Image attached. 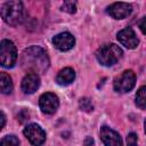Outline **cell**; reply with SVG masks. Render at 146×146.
I'll return each instance as SVG.
<instances>
[{
	"label": "cell",
	"mask_w": 146,
	"mask_h": 146,
	"mask_svg": "<svg viewBox=\"0 0 146 146\" xmlns=\"http://www.w3.org/2000/svg\"><path fill=\"white\" fill-rule=\"evenodd\" d=\"M49 57L46 50L39 46L26 48L21 56V65L29 73H43L49 67Z\"/></svg>",
	"instance_id": "obj_1"
},
{
	"label": "cell",
	"mask_w": 146,
	"mask_h": 146,
	"mask_svg": "<svg viewBox=\"0 0 146 146\" xmlns=\"http://www.w3.org/2000/svg\"><path fill=\"white\" fill-rule=\"evenodd\" d=\"M1 17L3 21L16 26L21 24L24 19V7L21 1H7L1 6Z\"/></svg>",
	"instance_id": "obj_2"
},
{
	"label": "cell",
	"mask_w": 146,
	"mask_h": 146,
	"mask_svg": "<svg viewBox=\"0 0 146 146\" xmlns=\"http://www.w3.org/2000/svg\"><path fill=\"white\" fill-rule=\"evenodd\" d=\"M122 55H123L122 49L114 43L104 44L96 52V57L98 62L104 66H112L116 64L121 59Z\"/></svg>",
	"instance_id": "obj_3"
},
{
	"label": "cell",
	"mask_w": 146,
	"mask_h": 146,
	"mask_svg": "<svg viewBox=\"0 0 146 146\" xmlns=\"http://www.w3.org/2000/svg\"><path fill=\"white\" fill-rule=\"evenodd\" d=\"M17 59V50L13 41L2 40L0 43V63L1 66L10 68L15 65Z\"/></svg>",
	"instance_id": "obj_4"
},
{
	"label": "cell",
	"mask_w": 146,
	"mask_h": 146,
	"mask_svg": "<svg viewBox=\"0 0 146 146\" xmlns=\"http://www.w3.org/2000/svg\"><path fill=\"white\" fill-rule=\"evenodd\" d=\"M135 83H136L135 73L131 70H127L114 79L113 87L116 92L125 94V92H129L135 87Z\"/></svg>",
	"instance_id": "obj_5"
},
{
	"label": "cell",
	"mask_w": 146,
	"mask_h": 146,
	"mask_svg": "<svg viewBox=\"0 0 146 146\" xmlns=\"http://www.w3.org/2000/svg\"><path fill=\"white\" fill-rule=\"evenodd\" d=\"M24 135L33 146H41L46 141V132L36 123L29 124L24 129Z\"/></svg>",
	"instance_id": "obj_6"
},
{
	"label": "cell",
	"mask_w": 146,
	"mask_h": 146,
	"mask_svg": "<svg viewBox=\"0 0 146 146\" xmlns=\"http://www.w3.org/2000/svg\"><path fill=\"white\" fill-rule=\"evenodd\" d=\"M39 106L44 114H54L59 106V99L57 95L52 92H46L40 96Z\"/></svg>",
	"instance_id": "obj_7"
},
{
	"label": "cell",
	"mask_w": 146,
	"mask_h": 146,
	"mask_svg": "<svg viewBox=\"0 0 146 146\" xmlns=\"http://www.w3.org/2000/svg\"><path fill=\"white\" fill-rule=\"evenodd\" d=\"M132 11V6L127 2H114L107 8V14L115 19L128 17Z\"/></svg>",
	"instance_id": "obj_8"
},
{
	"label": "cell",
	"mask_w": 146,
	"mask_h": 146,
	"mask_svg": "<svg viewBox=\"0 0 146 146\" xmlns=\"http://www.w3.org/2000/svg\"><path fill=\"white\" fill-rule=\"evenodd\" d=\"M117 40L122 46H124L128 49H135L139 43V40L131 27L121 30L117 33Z\"/></svg>",
	"instance_id": "obj_9"
},
{
	"label": "cell",
	"mask_w": 146,
	"mask_h": 146,
	"mask_svg": "<svg viewBox=\"0 0 146 146\" xmlns=\"http://www.w3.org/2000/svg\"><path fill=\"white\" fill-rule=\"evenodd\" d=\"M52 43L60 51H67L73 48L75 43L74 36L68 32H62L52 38Z\"/></svg>",
	"instance_id": "obj_10"
},
{
	"label": "cell",
	"mask_w": 146,
	"mask_h": 146,
	"mask_svg": "<svg viewBox=\"0 0 146 146\" xmlns=\"http://www.w3.org/2000/svg\"><path fill=\"white\" fill-rule=\"evenodd\" d=\"M99 135H100V139L103 140L105 146H122L121 136L113 129L104 125L100 128Z\"/></svg>",
	"instance_id": "obj_11"
},
{
	"label": "cell",
	"mask_w": 146,
	"mask_h": 146,
	"mask_svg": "<svg viewBox=\"0 0 146 146\" xmlns=\"http://www.w3.org/2000/svg\"><path fill=\"white\" fill-rule=\"evenodd\" d=\"M40 86V78L35 73H29L22 80V90L24 94H33Z\"/></svg>",
	"instance_id": "obj_12"
},
{
	"label": "cell",
	"mask_w": 146,
	"mask_h": 146,
	"mask_svg": "<svg viewBox=\"0 0 146 146\" xmlns=\"http://www.w3.org/2000/svg\"><path fill=\"white\" fill-rule=\"evenodd\" d=\"M75 79V72L71 67H65L60 70L56 76V82L60 86H67L72 83Z\"/></svg>",
	"instance_id": "obj_13"
},
{
	"label": "cell",
	"mask_w": 146,
	"mask_h": 146,
	"mask_svg": "<svg viewBox=\"0 0 146 146\" xmlns=\"http://www.w3.org/2000/svg\"><path fill=\"white\" fill-rule=\"evenodd\" d=\"M0 88H1V92L5 95H8L13 91L11 78L6 72H1V74H0Z\"/></svg>",
	"instance_id": "obj_14"
},
{
	"label": "cell",
	"mask_w": 146,
	"mask_h": 146,
	"mask_svg": "<svg viewBox=\"0 0 146 146\" xmlns=\"http://www.w3.org/2000/svg\"><path fill=\"white\" fill-rule=\"evenodd\" d=\"M136 105L141 110H146V86L138 89L136 94Z\"/></svg>",
	"instance_id": "obj_15"
},
{
	"label": "cell",
	"mask_w": 146,
	"mask_h": 146,
	"mask_svg": "<svg viewBox=\"0 0 146 146\" xmlns=\"http://www.w3.org/2000/svg\"><path fill=\"white\" fill-rule=\"evenodd\" d=\"M18 145H19V140L14 135L5 136L1 139V146H18Z\"/></svg>",
	"instance_id": "obj_16"
},
{
	"label": "cell",
	"mask_w": 146,
	"mask_h": 146,
	"mask_svg": "<svg viewBox=\"0 0 146 146\" xmlns=\"http://www.w3.org/2000/svg\"><path fill=\"white\" fill-rule=\"evenodd\" d=\"M79 105H80V108L82 111H84V112H91L94 110V106H92L91 100L89 98H87V97L81 98L80 102H79Z\"/></svg>",
	"instance_id": "obj_17"
},
{
	"label": "cell",
	"mask_w": 146,
	"mask_h": 146,
	"mask_svg": "<svg viewBox=\"0 0 146 146\" xmlns=\"http://www.w3.org/2000/svg\"><path fill=\"white\" fill-rule=\"evenodd\" d=\"M62 10L68 14H74L76 11V2L75 1H64L62 5Z\"/></svg>",
	"instance_id": "obj_18"
},
{
	"label": "cell",
	"mask_w": 146,
	"mask_h": 146,
	"mask_svg": "<svg viewBox=\"0 0 146 146\" xmlns=\"http://www.w3.org/2000/svg\"><path fill=\"white\" fill-rule=\"evenodd\" d=\"M127 144H128L127 146H138L137 145V135L133 132L129 133L127 137Z\"/></svg>",
	"instance_id": "obj_19"
},
{
	"label": "cell",
	"mask_w": 146,
	"mask_h": 146,
	"mask_svg": "<svg viewBox=\"0 0 146 146\" xmlns=\"http://www.w3.org/2000/svg\"><path fill=\"white\" fill-rule=\"evenodd\" d=\"M29 112L26 111V110H22L19 113H18V120H19V122H25L26 120H29Z\"/></svg>",
	"instance_id": "obj_20"
},
{
	"label": "cell",
	"mask_w": 146,
	"mask_h": 146,
	"mask_svg": "<svg viewBox=\"0 0 146 146\" xmlns=\"http://www.w3.org/2000/svg\"><path fill=\"white\" fill-rule=\"evenodd\" d=\"M139 29H140V31L144 34H146V16L140 19V22H139Z\"/></svg>",
	"instance_id": "obj_21"
},
{
	"label": "cell",
	"mask_w": 146,
	"mask_h": 146,
	"mask_svg": "<svg viewBox=\"0 0 146 146\" xmlns=\"http://www.w3.org/2000/svg\"><path fill=\"white\" fill-rule=\"evenodd\" d=\"M92 144H94L92 138H91V137H87L86 140H84V145H86V146H92Z\"/></svg>",
	"instance_id": "obj_22"
},
{
	"label": "cell",
	"mask_w": 146,
	"mask_h": 146,
	"mask_svg": "<svg viewBox=\"0 0 146 146\" xmlns=\"http://www.w3.org/2000/svg\"><path fill=\"white\" fill-rule=\"evenodd\" d=\"M1 129L5 127V123H6V116H5V113L3 112H1Z\"/></svg>",
	"instance_id": "obj_23"
},
{
	"label": "cell",
	"mask_w": 146,
	"mask_h": 146,
	"mask_svg": "<svg viewBox=\"0 0 146 146\" xmlns=\"http://www.w3.org/2000/svg\"><path fill=\"white\" fill-rule=\"evenodd\" d=\"M144 130H145V133H146V120H145V122H144Z\"/></svg>",
	"instance_id": "obj_24"
}]
</instances>
